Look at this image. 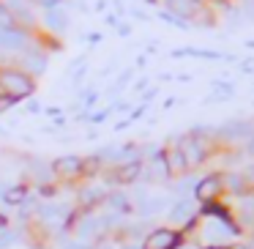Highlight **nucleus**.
I'll return each mask as SVG.
<instances>
[{"label": "nucleus", "mask_w": 254, "mask_h": 249, "mask_svg": "<svg viewBox=\"0 0 254 249\" xmlns=\"http://www.w3.org/2000/svg\"><path fill=\"white\" fill-rule=\"evenodd\" d=\"M44 22L50 25L52 30H66L68 28V17L63 11H58V8H50V11L44 14Z\"/></svg>", "instance_id": "11"}, {"label": "nucleus", "mask_w": 254, "mask_h": 249, "mask_svg": "<svg viewBox=\"0 0 254 249\" xmlns=\"http://www.w3.org/2000/svg\"><path fill=\"white\" fill-rule=\"evenodd\" d=\"M183 55H194L199 61H235L230 55H221L216 50H202V47H181V50H172V58H183Z\"/></svg>", "instance_id": "6"}, {"label": "nucleus", "mask_w": 254, "mask_h": 249, "mask_svg": "<svg viewBox=\"0 0 254 249\" xmlns=\"http://www.w3.org/2000/svg\"><path fill=\"white\" fill-rule=\"evenodd\" d=\"M63 249H88V244H82V241H66V244H63Z\"/></svg>", "instance_id": "18"}, {"label": "nucleus", "mask_w": 254, "mask_h": 249, "mask_svg": "<svg viewBox=\"0 0 254 249\" xmlns=\"http://www.w3.org/2000/svg\"><path fill=\"white\" fill-rule=\"evenodd\" d=\"M101 197H104V192H85L82 194V203H99Z\"/></svg>", "instance_id": "17"}, {"label": "nucleus", "mask_w": 254, "mask_h": 249, "mask_svg": "<svg viewBox=\"0 0 254 249\" xmlns=\"http://www.w3.org/2000/svg\"><path fill=\"white\" fill-rule=\"evenodd\" d=\"M170 219L175 222V225L189 227V225L197 222V211H194V205L189 203V200H178V203L170 208Z\"/></svg>", "instance_id": "5"}, {"label": "nucleus", "mask_w": 254, "mask_h": 249, "mask_svg": "<svg viewBox=\"0 0 254 249\" xmlns=\"http://www.w3.org/2000/svg\"><path fill=\"white\" fill-rule=\"evenodd\" d=\"M123 249H145V247H142V244H126Z\"/></svg>", "instance_id": "23"}, {"label": "nucleus", "mask_w": 254, "mask_h": 249, "mask_svg": "<svg viewBox=\"0 0 254 249\" xmlns=\"http://www.w3.org/2000/svg\"><path fill=\"white\" fill-rule=\"evenodd\" d=\"M221 189H224L221 175H208V178H202V181L194 183V197H197L199 203H213V200L221 194Z\"/></svg>", "instance_id": "3"}, {"label": "nucleus", "mask_w": 254, "mask_h": 249, "mask_svg": "<svg viewBox=\"0 0 254 249\" xmlns=\"http://www.w3.org/2000/svg\"><path fill=\"white\" fill-rule=\"evenodd\" d=\"M14 241H17V236H14L11 230H0V249H6V247H11Z\"/></svg>", "instance_id": "15"}, {"label": "nucleus", "mask_w": 254, "mask_h": 249, "mask_svg": "<svg viewBox=\"0 0 254 249\" xmlns=\"http://www.w3.org/2000/svg\"><path fill=\"white\" fill-rule=\"evenodd\" d=\"M159 19H161V22H170V25H175V28H183V30L189 28V22H186V19H181V17H178V14L167 11V8H164V11L159 14Z\"/></svg>", "instance_id": "14"}, {"label": "nucleus", "mask_w": 254, "mask_h": 249, "mask_svg": "<svg viewBox=\"0 0 254 249\" xmlns=\"http://www.w3.org/2000/svg\"><path fill=\"white\" fill-rule=\"evenodd\" d=\"M82 165L85 162L79 159V156H61V159H55L52 162V170L58 172V175H79L82 172Z\"/></svg>", "instance_id": "7"}, {"label": "nucleus", "mask_w": 254, "mask_h": 249, "mask_svg": "<svg viewBox=\"0 0 254 249\" xmlns=\"http://www.w3.org/2000/svg\"><path fill=\"white\" fill-rule=\"evenodd\" d=\"M28 44V36L14 28H0V47L3 50H22Z\"/></svg>", "instance_id": "8"}, {"label": "nucleus", "mask_w": 254, "mask_h": 249, "mask_svg": "<svg viewBox=\"0 0 254 249\" xmlns=\"http://www.w3.org/2000/svg\"><path fill=\"white\" fill-rule=\"evenodd\" d=\"M3 227H6V216H0V230H3Z\"/></svg>", "instance_id": "25"}, {"label": "nucleus", "mask_w": 254, "mask_h": 249, "mask_svg": "<svg viewBox=\"0 0 254 249\" xmlns=\"http://www.w3.org/2000/svg\"><path fill=\"white\" fill-rule=\"evenodd\" d=\"M232 249H252V247H243V244H238V247H232Z\"/></svg>", "instance_id": "26"}, {"label": "nucleus", "mask_w": 254, "mask_h": 249, "mask_svg": "<svg viewBox=\"0 0 254 249\" xmlns=\"http://www.w3.org/2000/svg\"><path fill=\"white\" fill-rule=\"evenodd\" d=\"M22 61H25V66H28V69H33L36 74H39V72H44V69H47V58H44V55H25Z\"/></svg>", "instance_id": "13"}, {"label": "nucleus", "mask_w": 254, "mask_h": 249, "mask_svg": "<svg viewBox=\"0 0 254 249\" xmlns=\"http://www.w3.org/2000/svg\"><path fill=\"white\" fill-rule=\"evenodd\" d=\"M0 28H11V14L6 6H0Z\"/></svg>", "instance_id": "16"}, {"label": "nucleus", "mask_w": 254, "mask_h": 249, "mask_svg": "<svg viewBox=\"0 0 254 249\" xmlns=\"http://www.w3.org/2000/svg\"><path fill=\"white\" fill-rule=\"evenodd\" d=\"M216 134H221L224 140H249L254 134V123L252 121H227Z\"/></svg>", "instance_id": "4"}, {"label": "nucleus", "mask_w": 254, "mask_h": 249, "mask_svg": "<svg viewBox=\"0 0 254 249\" xmlns=\"http://www.w3.org/2000/svg\"><path fill=\"white\" fill-rule=\"evenodd\" d=\"M246 154H249V156H254V134L246 140Z\"/></svg>", "instance_id": "20"}, {"label": "nucleus", "mask_w": 254, "mask_h": 249, "mask_svg": "<svg viewBox=\"0 0 254 249\" xmlns=\"http://www.w3.org/2000/svg\"><path fill=\"white\" fill-rule=\"evenodd\" d=\"M197 3H202V0H197Z\"/></svg>", "instance_id": "28"}, {"label": "nucleus", "mask_w": 254, "mask_h": 249, "mask_svg": "<svg viewBox=\"0 0 254 249\" xmlns=\"http://www.w3.org/2000/svg\"><path fill=\"white\" fill-rule=\"evenodd\" d=\"M0 88L8 93V99H22V96L33 93V80L25 77L22 72H11V69H6V72H0Z\"/></svg>", "instance_id": "1"}, {"label": "nucleus", "mask_w": 254, "mask_h": 249, "mask_svg": "<svg viewBox=\"0 0 254 249\" xmlns=\"http://www.w3.org/2000/svg\"><path fill=\"white\" fill-rule=\"evenodd\" d=\"M52 194H55V189H52V186H41V197H52Z\"/></svg>", "instance_id": "21"}, {"label": "nucleus", "mask_w": 254, "mask_h": 249, "mask_svg": "<svg viewBox=\"0 0 254 249\" xmlns=\"http://www.w3.org/2000/svg\"><path fill=\"white\" fill-rule=\"evenodd\" d=\"M139 172H142V162H126V165H123L121 167V170H118V181H121V183H131V181H137V178H139Z\"/></svg>", "instance_id": "9"}, {"label": "nucleus", "mask_w": 254, "mask_h": 249, "mask_svg": "<svg viewBox=\"0 0 254 249\" xmlns=\"http://www.w3.org/2000/svg\"><path fill=\"white\" fill-rule=\"evenodd\" d=\"M39 3H44V6H55L58 0H39Z\"/></svg>", "instance_id": "24"}, {"label": "nucleus", "mask_w": 254, "mask_h": 249, "mask_svg": "<svg viewBox=\"0 0 254 249\" xmlns=\"http://www.w3.org/2000/svg\"><path fill=\"white\" fill-rule=\"evenodd\" d=\"M164 154H167V167H170V175H172V172H186L189 170L186 156L181 154V148H170V151H164Z\"/></svg>", "instance_id": "10"}, {"label": "nucleus", "mask_w": 254, "mask_h": 249, "mask_svg": "<svg viewBox=\"0 0 254 249\" xmlns=\"http://www.w3.org/2000/svg\"><path fill=\"white\" fill-rule=\"evenodd\" d=\"M181 244H183L181 233L161 227V230H153L148 238H145L142 247H145V249H181Z\"/></svg>", "instance_id": "2"}, {"label": "nucleus", "mask_w": 254, "mask_h": 249, "mask_svg": "<svg viewBox=\"0 0 254 249\" xmlns=\"http://www.w3.org/2000/svg\"><path fill=\"white\" fill-rule=\"evenodd\" d=\"M183 249H191V247H183Z\"/></svg>", "instance_id": "27"}, {"label": "nucleus", "mask_w": 254, "mask_h": 249, "mask_svg": "<svg viewBox=\"0 0 254 249\" xmlns=\"http://www.w3.org/2000/svg\"><path fill=\"white\" fill-rule=\"evenodd\" d=\"M0 197L6 200L8 205H19V203L25 205V200H28V189H25V186H11L8 192L0 194Z\"/></svg>", "instance_id": "12"}, {"label": "nucleus", "mask_w": 254, "mask_h": 249, "mask_svg": "<svg viewBox=\"0 0 254 249\" xmlns=\"http://www.w3.org/2000/svg\"><path fill=\"white\" fill-rule=\"evenodd\" d=\"M99 249H115V244H110V241H104V244H99Z\"/></svg>", "instance_id": "22"}, {"label": "nucleus", "mask_w": 254, "mask_h": 249, "mask_svg": "<svg viewBox=\"0 0 254 249\" xmlns=\"http://www.w3.org/2000/svg\"><path fill=\"white\" fill-rule=\"evenodd\" d=\"M11 8H17V11H25V0H6Z\"/></svg>", "instance_id": "19"}]
</instances>
